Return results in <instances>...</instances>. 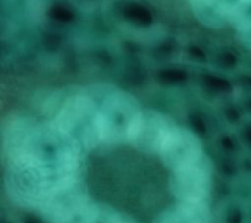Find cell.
<instances>
[{"instance_id":"3","label":"cell","mask_w":251,"mask_h":223,"mask_svg":"<svg viewBox=\"0 0 251 223\" xmlns=\"http://www.w3.org/2000/svg\"><path fill=\"white\" fill-rule=\"evenodd\" d=\"M237 28V33H238V37L241 40V42L251 48V23L238 27Z\"/></svg>"},{"instance_id":"1","label":"cell","mask_w":251,"mask_h":223,"mask_svg":"<svg viewBox=\"0 0 251 223\" xmlns=\"http://www.w3.org/2000/svg\"><path fill=\"white\" fill-rule=\"evenodd\" d=\"M97 104V103H96ZM98 109V107H97ZM2 182L47 223H212L215 169L198 137L144 107L129 129L68 136L15 116L2 134Z\"/></svg>"},{"instance_id":"2","label":"cell","mask_w":251,"mask_h":223,"mask_svg":"<svg viewBox=\"0 0 251 223\" xmlns=\"http://www.w3.org/2000/svg\"><path fill=\"white\" fill-rule=\"evenodd\" d=\"M199 20L212 27L227 23L236 28L251 23V0H189Z\"/></svg>"}]
</instances>
